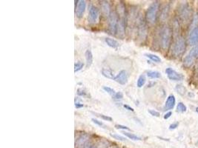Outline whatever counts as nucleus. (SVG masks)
Listing matches in <instances>:
<instances>
[{"label": "nucleus", "instance_id": "393cba45", "mask_svg": "<svg viewBox=\"0 0 198 148\" xmlns=\"http://www.w3.org/2000/svg\"><path fill=\"white\" fill-rule=\"evenodd\" d=\"M175 89L176 92L179 94H180V95H184V94L185 93V92H186V89H185V87H184L183 85H182V84H177V85L176 86Z\"/></svg>", "mask_w": 198, "mask_h": 148}, {"label": "nucleus", "instance_id": "4c0bfd02", "mask_svg": "<svg viewBox=\"0 0 198 148\" xmlns=\"http://www.w3.org/2000/svg\"><path fill=\"white\" fill-rule=\"evenodd\" d=\"M123 107L125 109H126L128 111H131V112H134V110H133V107H130L129 105H128V104H123Z\"/></svg>", "mask_w": 198, "mask_h": 148}, {"label": "nucleus", "instance_id": "f3484780", "mask_svg": "<svg viewBox=\"0 0 198 148\" xmlns=\"http://www.w3.org/2000/svg\"><path fill=\"white\" fill-rule=\"evenodd\" d=\"M105 43L107 44V45L109 46V47H111V48L116 49L119 46V42H118L116 40L113 39V38H109V37H107V38H105Z\"/></svg>", "mask_w": 198, "mask_h": 148}, {"label": "nucleus", "instance_id": "a19ab883", "mask_svg": "<svg viewBox=\"0 0 198 148\" xmlns=\"http://www.w3.org/2000/svg\"><path fill=\"white\" fill-rule=\"evenodd\" d=\"M91 148H96V147H95V146L94 145H93V146H92V147H91Z\"/></svg>", "mask_w": 198, "mask_h": 148}, {"label": "nucleus", "instance_id": "1a4fd4ad", "mask_svg": "<svg viewBox=\"0 0 198 148\" xmlns=\"http://www.w3.org/2000/svg\"><path fill=\"white\" fill-rule=\"evenodd\" d=\"M165 73L167 74V76L171 81H181L183 78V76L181 74L178 73L177 72L173 70L171 67H168L165 70Z\"/></svg>", "mask_w": 198, "mask_h": 148}, {"label": "nucleus", "instance_id": "a878e982", "mask_svg": "<svg viewBox=\"0 0 198 148\" xmlns=\"http://www.w3.org/2000/svg\"><path fill=\"white\" fill-rule=\"evenodd\" d=\"M186 110H187L186 106H185L183 103L182 102L178 103L177 106H176V110H177V112H184L186 111Z\"/></svg>", "mask_w": 198, "mask_h": 148}, {"label": "nucleus", "instance_id": "cd10ccee", "mask_svg": "<svg viewBox=\"0 0 198 148\" xmlns=\"http://www.w3.org/2000/svg\"><path fill=\"white\" fill-rule=\"evenodd\" d=\"M84 67V64L81 61H78V62L75 63L74 64V72L76 73V72L79 71V70H82Z\"/></svg>", "mask_w": 198, "mask_h": 148}, {"label": "nucleus", "instance_id": "39448f33", "mask_svg": "<svg viewBox=\"0 0 198 148\" xmlns=\"http://www.w3.org/2000/svg\"><path fill=\"white\" fill-rule=\"evenodd\" d=\"M108 19H109L108 23H109V31L110 34H116V27H117V24L119 19V16H118V14L116 13V12L111 11L109 17H108Z\"/></svg>", "mask_w": 198, "mask_h": 148}, {"label": "nucleus", "instance_id": "4be33fe9", "mask_svg": "<svg viewBox=\"0 0 198 148\" xmlns=\"http://www.w3.org/2000/svg\"><path fill=\"white\" fill-rule=\"evenodd\" d=\"M168 10H169V7H168V5H166L165 7H164L163 9H162L160 15V18L162 20V21L166 19L167 17H168Z\"/></svg>", "mask_w": 198, "mask_h": 148}, {"label": "nucleus", "instance_id": "2f4dec72", "mask_svg": "<svg viewBox=\"0 0 198 148\" xmlns=\"http://www.w3.org/2000/svg\"><path fill=\"white\" fill-rule=\"evenodd\" d=\"M98 115H99V117H100L101 118H102L103 120H105V121H112V118L110 116H108V115H103V114H98Z\"/></svg>", "mask_w": 198, "mask_h": 148}, {"label": "nucleus", "instance_id": "c756f323", "mask_svg": "<svg viewBox=\"0 0 198 148\" xmlns=\"http://www.w3.org/2000/svg\"><path fill=\"white\" fill-rule=\"evenodd\" d=\"M113 98L114 100H116V101H120V100L122 99V98H123V94H122V92H116V93H115V95H113Z\"/></svg>", "mask_w": 198, "mask_h": 148}, {"label": "nucleus", "instance_id": "6ab92c4d", "mask_svg": "<svg viewBox=\"0 0 198 148\" xmlns=\"http://www.w3.org/2000/svg\"><path fill=\"white\" fill-rule=\"evenodd\" d=\"M85 59H86V66L87 67H90L93 63V54L90 50H87L85 53Z\"/></svg>", "mask_w": 198, "mask_h": 148}, {"label": "nucleus", "instance_id": "7c9ffc66", "mask_svg": "<svg viewBox=\"0 0 198 148\" xmlns=\"http://www.w3.org/2000/svg\"><path fill=\"white\" fill-rule=\"evenodd\" d=\"M76 93H77V95H79V96H82V97H87L88 96V94H87V92L85 91V90H83V89H78L77 91H76Z\"/></svg>", "mask_w": 198, "mask_h": 148}, {"label": "nucleus", "instance_id": "9b49d317", "mask_svg": "<svg viewBox=\"0 0 198 148\" xmlns=\"http://www.w3.org/2000/svg\"><path fill=\"white\" fill-rule=\"evenodd\" d=\"M125 18H119L118 22L117 27H116V33L117 36L122 38L125 36Z\"/></svg>", "mask_w": 198, "mask_h": 148}, {"label": "nucleus", "instance_id": "c9c22d12", "mask_svg": "<svg viewBox=\"0 0 198 148\" xmlns=\"http://www.w3.org/2000/svg\"><path fill=\"white\" fill-rule=\"evenodd\" d=\"M178 125H179V122L172 123V124H171V125L169 126V130H174V129H176V127H178Z\"/></svg>", "mask_w": 198, "mask_h": 148}, {"label": "nucleus", "instance_id": "a211bd4d", "mask_svg": "<svg viewBox=\"0 0 198 148\" xmlns=\"http://www.w3.org/2000/svg\"><path fill=\"white\" fill-rule=\"evenodd\" d=\"M101 73H102V75L105 78H108V79H112L114 80L115 76L113 75V72L111 71V70L108 68H102V70H101Z\"/></svg>", "mask_w": 198, "mask_h": 148}, {"label": "nucleus", "instance_id": "ddd939ff", "mask_svg": "<svg viewBox=\"0 0 198 148\" xmlns=\"http://www.w3.org/2000/svg\"><path fill=\"white\" fill-rule=\"evenodd\" d=\"M189 44L191 45H197L198 44V27H194L189 34Z\"/></svg>", "mask_w": 198, "mask_h": 148}, {"label": "nucleus", "instance_id": "58836bf2", "mask_svg": "<svg viewBox=\"0 0 198 148\" xmlns=\"http://www.w3.org/2000/svg\"><path fill=\"white\" fill-rule=\"evenodd\" d=\"M171 115H172V112H171V111L166 112V113L165 114V115H164V119H168V118H169L170 117H171Z\"/></svg>", "mask_w": 198, "mask_h": 148}, {"label": "nucleus", "instance_id": "5701e85b", "mask_svg": "<svg viewBox=\"0 0 198 148\" xmlns=\"http://www.w3.org/2000/svg\"><path fill=\"white\" fill-rule=\"evenodd\" d=\"M147 75L151 78H159L161 77V74L158 71H154V70H150L147 72Z\"/></svg>", "mask_w": 198, "mask_h": 148}, {"label": "nucleus", "instance_id": "423d86ee", "mask_svg": "<svg viewBox=\"0 0 198 148\" xmlns=\"http://www.w3.org/2000/svg\"><path fill=\"white\" fill-rule=\"evenodd\" d=\"M99 10L94 6L91 5L89 8L88 21L90 24H95L97 22L99 18Z\"/></svg>", "mask_w": 198, "mask_h": 148}, {"label": "nucleus", "instance_id": "f257e3e1", "mask_svg": "<svg viewBox=\"0 0 198 148\" xmlns=\"http://www.w3.org/2000/svg\"><path fill=\"white\" fill-rule=\"evenodd\" d=\"M160 45L163 50H167L171 44L172 38V30L169 26H164L160 30Z\"/></svg>", "mask_w": 198, "mask_h": 148}, {"label": "nucleus", "instance_id": "72a5a7b5", "mask_svg": "<svg viewBox=\"0 0 198 148\" xmlns=\"http://www.w3.org/2000/svg\"><path fill=\"white\" fill-rule=\"evenodd\" d=\"M148 111L151 115H153V116L154 117H159V115H160V113H159L158 111H156L154 110H148Z\"/></svg>", "mask_w": 198, "mask_h": 148}, {"label": "nucleus", "instance_id": "0eeeda50", "mask_svg": "<svg viewBox=\"0 0 198 148\" xmlns=\"http://www.w3.org/2000/svg\"><path fill=\"white\" fill-rule=\"evenodd\" d=\"M147 33H148V30H147L146 24L143 20L141 19L138 24V36L141 41L145 40L147 37Z\"/></svg>", "mask_w": 198, "mask_h": 148}, {"label": "nucleus", "instance_id": "7ed1b4c3", "mask_svg": "<svg viewBox=\"0 0 198 148\" xmlns=\"http://www.w3.org/2000/svg\"><path fill=\"white\" fill-rule=\"evenodd\" d=\"M185 48H186V44L185 39L182 37H179L174 42L173 47V54L176 57L180 56L185 53Z\"/></svg>", "mask_w": 198, "mask_h": 148}, {"label": "nucleus", "instance_id": "f03ea898", "mask_svg": "<svg viewBox=\"0 0 198 148\" xmlns=\"http://www.w3.org/2000/svg\"><path fill=\"white\" fill-rule=\"evenodd\" d=\"M159 8V4L157 1H154L148 7L145 13V18L149 24H154L156 21L158 10Z\"/></svg>", "mask_w": 198, "mask_h": 148}, {"label": "nucleus", "instance_id": "473e14b6", "mask_svg": "<svg viewBox=\"0 0 198 148\" xmlns=\"http://www.w3.org/2000/svg\"><path fill=\"white\" fill-rule=\"evenodd\" d=\"M114 127L116 129H119V130H130L129 127H126V126H124V125H122V124H115Z\"/></svg>", "mask_w": 198, "mask_h": 148}, {"label": "nucleus", "instance_id": "2eb2a0df", "mask_svg": "<svg viewBox=\"0 0 198 148\" xmlns=\"http://www.w3.org/2000/svg\"><path fill=\"white\" fill-rule=\"evenodd\" d=\"M175 103H176V99L174 95H168V98H167L166 99V101H165V107H164L165 110H171V109L174 108V107L175 106Z\"/></svg>", "mask_w": 198, "mask_h": 148}, {"label": "nucleus", "instance_id": "6e6552de", "mask_svg": "<svg viewBox=\"0 0 198 148\" xmlns=\"http://www.w3.org/2000/svg\"><path fill=\"white\" fill-rule=\"evenodd\" d=\"M85 8H86V1L85 0H79L77 1V4L76 7V16L77 18H80L83 16V13L85 12Z\"/></svg>", "mask_w": 198, "mask_h": 148}, {"label": "nucleus", "instance_id": "4468645a", "mask_svg": "<svg viewBox=\"0 0 198 148\" xmlns=\"http://www.w3.org/2000/svg\"><path fill=\"white\" fill-rule=\"evenodd\" d=\"M191 16V9L188 4L183 5L180 10V17L183 21H187Z\"/></svg>", "mask_w": 198, "mask_h": 148}, {"label": "nucleus", "instance_id": "9d476101", "mask_svg": "<svg viewBox=\"0 0 198 148\" xmlns=\"http://www.w3.org/2000/svg\"><path fill=\"white\" fill-rule=\"evenodd\" d=\"M128 75L127 72L125 70H122L119 72V73L115 76L114 81L116 82L119 83V84L122 85H125L127 82H128Z\"/></svg>", "mask_w": 198, "mask_h": 148}, {"label": "nucleus", "instance_id": "412c9836", "mask_svg": "<svg viewBox=\"0 0 198 148\" xmlns=\"http://www.w3.org/2000/svg\"><path fill=\"white\" fill-rule=\"evenodd\" d=\"M145 81H146V78H145V75H140L139 76L137 79V82H136V86L138 87H143L144 84H145Z\"/></svg>", "mask_w": 198, "mask_h": 148}, {"label": "nucleus", "instance_id": "b1692460", "mask_svg": "<svg viewBox=\"0 0 198 148\" xmlns=\"http://www.w3.org/2000/svg\"><path fill=\"white\" fill-rule=\"evenodd\" d=\"M145 56L147 57V58H148L149 59H151V61H154V62L159 63L161 61V58H159V56H157L156 55L152 54V53H145Z\"/></svg>", "mask_w": 198, "mask_h": 148}, {"label": "nucleus", "instance_id": "e433bc0d", "mask_svg": "<svg viewBox=\"0 0 198 148\" xmlns=\"http://www.w3.org/2000/svg\"><path fill=\"white\" fill-rule=\"evenodd\" d=\"M74 105H75V107H76V108H77V109H79V108H82V107H83L84 106V104H82V103H80V102H76V101H75V104H74Z\"/></svg>", "mask_w": 198, "mask_h": 148}, {"label": "nucleus", "instance_id": "f704fd0d", "mask_svg": "<svg viewBox=\"0 0 198 148\" xmlns=\"http://www.w3.org/2000/svg\"><path fill=\"white\" fill-rule=\"evenodd\" d=\"M91 121L92 122L94 123V124H96V125L99 126V127H103L104 126V124L102 122V121H99V120L96 119V118H91Z\"/></svg>", "mask_w": 198, "mask_h": 148}, {"label": "nucleus", "instance_id": "dca6fc26", "mask_svg": "<svg viewBox=\"0 0 198 148\" xmlns=\"http://www.w3.org/2000/svg\"><path fill=\"white\" fill-rule=\"evenodd\" d=\"M101 9H102V13H103V14L105 15V16L109 17L111 11H110V4L108 3V1H102V3H101Z\"/></svg>", "mask_w": 198, "mask_h": 148}, {"label": "nucleus", "instance_id": "aec40b11", "mask_svg": "<svg viewBox=\"0 0 198 148\" xmlns=\"http://www.w3.org/2000/svg\"><path fill=\"white\" fill-rule=\"evenodd\" d=\"M122 133H123L125 136L128 137V138H130V139L131 140H133V141H141V140H142V138H141V137L138 136V135H135V134L133 133H131V132H122Z\"/></svg>", "mask_w": 198, "mask_h": 148}, {"label": "nucleus", "instance_id": "20e7f679", "mask_svg": "<svg viewBox=\"0 0 198 148\" xmlns=\"http://www.w3.org/2000/svg\"><path fill=\"white\" fill-rule=\"evenodd\" d=\"M198 58V44L197 45L194 46V47L190 50L188 54L185 56V58H184V65L187 67H191V66L194 64L196 58Z\"/></svg>", "mask_w": 198, "mask_h": 148}, {"label": "nucleus", "instance_id": "bb28decb", "mask_svg": "<svg viewBox=\"0 0 198 148\" xmlns=\"http://www.w3.org/2000/svg\"><path fill=\"white\" fill-rule=\"evenodd\" d=\"M110 135L112 137V138H113L114 139H116V140H119V141H126V138H125V137H123V136H122V135H119V134L110 133Z\"/></svg>", "mask_w": 198, "mask_h": 148}, {"label": "nucleus", "instance_id": "f8f14e48", "mask_svg": "<svg viewBox=\"0 0 198 148\" xmlns=\"http://www.w3.org/2000/svg\"><path fill=\"white\" fill-rule=\"evenodd\" d=\"M88 139H89V136L88 134L86 133L81 134V135L78 137L77 139L76 140V142H75L76 147L78 148H82V147L88 142Z\"/></svg>", "mask_w": 198, "mask_h": 148}, {"label": "nucleus", "instance_id": "ea45409f", "mask_svg": "<svg viewBox=\"0 0 198 148\" xmlns=\"http://www.w3.org/2000/svg\"><path fill=\"white\" fill-rule=\"evenodd\" d=\"M196 112H198V107H197V108H196Z\"/></svg>", "mask_w": 198, "mask_h": 148}, {"label": "nucleus", "instance_id": "c85d7f7f", "mask_svg": "<svg viewBox=\"0 0 198 148\" xmlns=\"http://www.w3.org/2000/svg\"><path fill=\"white\" fill-rule=\"evenodd\" d=\"M102 89H103L105 92H108L109 95H112V96H113V95H115V93H116V92H115V90H113V88H111V87H108V86H103V87H102Z\"/></svg>", "mask_w": 198, "mask_h": 148}]
</instances>
